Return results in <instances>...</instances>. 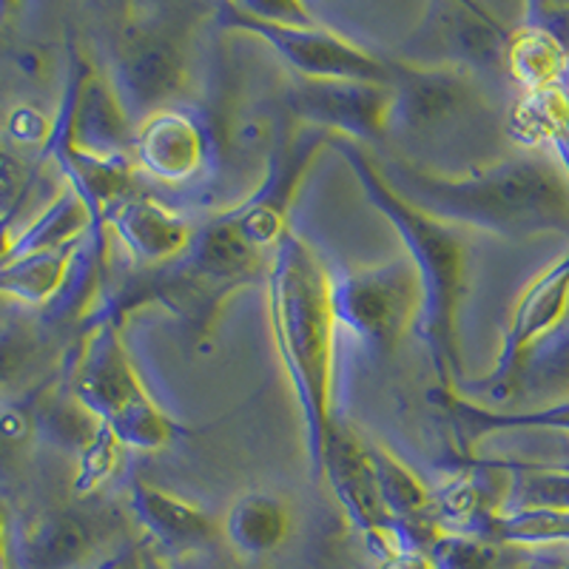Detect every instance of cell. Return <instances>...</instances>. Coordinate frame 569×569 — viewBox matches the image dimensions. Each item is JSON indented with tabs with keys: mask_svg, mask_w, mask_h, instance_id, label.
<instances>
[{
	"mask_svg": "<svg viewBox=\"0 0 569 569\" xmlns=\"http://www.w3.org/2000/svg\"><path fill=\"white\" fill-rule=\"evenodd\" d=\"M441 410L450 419L456 439L459 445L472 447L479 445L487 436L498 433H567L569 436V399L556 401V405H547V408L538 410H492L485 405H476V401L465 399V396H456L453 390H441L439 396Z\"/></svg>",
	"mask_w": 569,
	"mask_h": 569,
	"instance_id": "e0dca14e",
	"label": "cell"
},
{
	"mask_svg": "<svg viewBox=\"0 0 569 569\" xmlns=\"http://www.w3.org/2000/svg\"><path fill=\"white\" fill-rule=\"evenodd\" d=\"M487 538L516 547H569V510H498Z\"/></svg>",
	"mask_w": 569,
	"mask_h": 569,
	"instance_id": "603a6c76",
	"label": "cell"
},
{
	"mask_svg": "<svg viewBox=\"0 0 569 569\" xmlns=\"http://www.w3.org/2000/svg\"><path fill=\"white\" fill-rule=\"evenodd\" d=\"M337 330L342 328L368 353H390L421 322L425 291L408 253L382 266L345 271L330 282Z\"/></svg>",
	"mask_w": 569,
	"mask_h": 569,
	"instance_id": "5b68a950",
	"label": "cell"
},
{
	"mask_svg": "<svg viewBox=\"0 0 569 569\" xmlns=\"http://www.w3.org/2000/svg\"><path fill=\"white\" fill-rule=\"evenodd\" d=\"M188 40L166 18L134 20L117 43V94L126 109L149 117L169 109L188 83Z\"/></svg>",
	"mask_w": 569,
	"mask_h": 569,
	"instance_id": "52a82bcc",
	"label": "cell"
},
{
	"mask_svg": "<svg viewBox=\"0 0 569 569\" xmlns=\"http://www.w3.org/2000/svg\"><path fill=\"white\" fill-rule=\"evenodd\" d=\"M561 569H569V561H567V563H563V567H561Z\"/></svg>",
	"mask_w": 569,
	"mask_h": 569,
	"instance_id": "f1b7e54d",
	"label": "cell"
},
{
	"mask_svg": "<svg viewBox=\"0 0 569 569\" xmlns=\"http://www.w3.org/2000/svg\"><path fill=\"white\" fill-rule=\"evenodd\" d=\"M134 160L151 180H194L208 160L206 129L180 109H160L142 117L134 131Z\"/></svg>",
	"mask_w": 569,
	"mask_h": 569,
	"instance_id": "8fae6325",
	"label": "cell"
},
{
	"mask_svg": "<svg viewBox=\"0 0 569 569\" xmlns=\"http://www.w3.org/2000/svg\"><path fill=\"white\" fill-rule=\"evenodd\" d=\"M370 459H373L382 505L388 516L393 518L396 527H401L410 518H419L427 507L433 505V498H430L427 487L421 485L419 476L408 465H401L393 453H388L385 447L370 445Z\"/></svg>",
	"mask_w": 569,
	"mask_h": 569,
	"instance_id": "cb8c5ba5",
	"label": "cell"
},
{
	"mask_svg": "<svg viewBox=\"0 0 569 569\" xmlns=\"http://www.w3.org/2000/svg\"><path fill=\"white\" fill-rule=\"evenodd\" d=\"M291 516L279 498L268 492H246L222 518V536L242 556H268L288 538Z\"/></svg>",
	"mask_w": 569,
	"mask_h": 569,
	"instance_id": "ffe728a7",
	"label": "cell"
},
{
	"mask_svg": "<svg viewBox=\"0 0 569 569\" xmlns=\"http://www.w3.org/2000/svg\"><path fill=\"white\" fill-rule=\"evenodd\" d=\"M78 399L120 445L134 450H160L174 430L149 390L142 388L117 328L106 322L94 330L78 370Z\"/></svg>",
	"mask_w": 569,
	"mask_h": 569,
	"instance_id": "277c9868",
	"label": "cell"
},
{
	"mask_svg": "<svg viewBox=\"0 0 569 569\" xmlns=\"http://www.w3.org/2000/svg\"><path fill=\"white\" fill-rule=\"evenodd\" d=\"M472 89L465 71L453 66L396 71L390 131H433L465 114Z\"/></svg>",
	"mask_w": 569,
	"mask_h": 569,
	"instance_id": "7c38bea8",
	"label": "cell"
},
{
	"mask_svg": "<svg viewBox=\"0 0 569 569\" xmlns=\"http://www.w3.org/2000/svg\"><path fill=\"white\" fill-rule=\"evenodd\" d=\"M569 319V251L550 266L518 299L510 317V328L498 350L496 368L487 376V388H510L521 373L527 356L536 353L550 337H556Z\"/></svg>",
	"mask_w": 569,
	"mask_h": 569,
	"instance_id": "30bf717a",
	"label": "cell"
},
{
	"mask_svg": "<svg viewBox=\"0 0 569 569\" xmlns=\"http://www.w3.org/2000/svg\"><path fill=\"white\" fill-rule=\"evenodd\" d=\"M433 20H427L421 40L425 52H436L441 60H453V69L467 66L505 63L507 32L487 9L472 3H441L430 9Z\"/></svg>",
	"mask_w": 569,
	"mask_h": 569,
	"instance_id": "4fadbf2b",
	"label": "cell"
},
{
	"mask_svg": "<svg viewBox=\"0 0 569 569\" xmlns=\"http://www.w3.org/2000/svg\"><path fill=\"white\" fill-rule=\"evenodd\" d=\"M266 279L273 342L302 416L313 479H322L325 447L337 421L330 410L337 342V319L330 305L333 277L317 251L288 228L273 248Z\"/></svg>",
	"mask_w": 569,
	"mask_h": 569,
	"instance_id": "7a4b0ae2",
	"label": "cell"
},
{
	"mask_svg": "<svg viewBox=\"0 0 569 569\" xmlns=\"http://www.w3.org/2000/svg\"><path fill=\"white\" fill-rule=\"evenodd\" d=\"M220 23L268 43L302 80H353V83L393 86L396 69L365 52L333 29L313 23H271L253 18L240 3L220 7Z\"/></svg>",
	"mask_w": 569,
	"mask_h": 569,
	"instance_id": "8992f818",
	"label": "cell"
},
{
	"mask_svg": "<svg viewBox=\"0 0 569 569\" xmlns=\"http://www.w3.org/2000/svg\"><path fill=\"white\" fill-rule=\"evenodd\" d=\"M476 479L479 476H456L450 485L441 487L430 507H436V516L450 527V532L487 538V530H490L498 510L490 505L485 485Z\"/></svg>",
	"mask_w": 569,
	"mask_h": 569,
	"instance_id": "d4e9b609",
	"label": "cell"
},
{
	"mask_svg": "<svg viewBox=\"0 0 569 569\" xmlns=\"http://www.w3.org/2000/svg\"><path fill=\"white\" fill-rule=\"evenodd\" d=\"M505 66L525 94L558 89L569 71V46L550 23L530 20L507 38Z\"/></svg>",
	"mask_w": 569,
	"mask_h": 569,
	"instance_id": "ac0fdd59",
	"label": "cell"
},
{
	"mask_svg": "<svg viewBox=\"0 0 569 569\" xmlns=\"http://www.w3.org/2000/svg\"><path fill=\"white\" fill-rule=\"evenodd\" d=\"M89 226V208L78 194H66L49 208L43 220L27 233L23 240V257H38V253H58L66 251L74 237Z\"/></svg>",
	"mask_w": 569,
	"mask_h": 569,
	"instance_id": "484cf974",
	"label": "cell"
},
{
	"mask_svg": "<svg viewBox=\"0 0 569 569\" xmlns=\"http://www.w3.org/2000/svg\"><path fill=\"white\" fill-rule=\"evenodd\" d=\"M393 86L353 80H302L291 89V109L330 137L379 140L390 131Z\"/></svg>",
	"mask_w": 569,
	"mask_h": 569,
	"instance_id": "9c48e42d",
	"label": "cell"
},
{
	"mask_svg": "<svg viewBox=\"0 0 569 569\" xmlns=\"http://www.w3.org/2000/svg\"><path fill=\"white\" fill-rule=\"evenodd\" d=\"M129 501L137 525L171 552L202 550L222 530V525H217L206 510L151 481H131Z\"/></svg>",
	"mask_w": 569,
	"mask_h": 569,
	"instance_id": "9a60e30c",
	"label": "cell"
},
{
	"mask_svg": "<svg viewBox=\"0 0 569 569\" xmlns=\"http://www.w3.org/2000/svg\"><path fill=\"white\" fill-rule=\"evenodd\" d=\"M111 228L142 271L174 266L194 240V228L180 213L149 197L117 200Z\"/></svg>",
	"mask_w": 569,
	"mask_h": 569,
	"instance_id": "5bb4252c",
	"label": "cell"
},
{
	"mask_svg": "<svg viewBox=\"0 0 569 569\" xmlns=\"http://www.w3.org/2000/svg\"><path fill=\"white\" fill-rule=\"evenodd\" d=\"M427 556L436 569H498L501 543L465 532H441L430 541Z\"/></svg>",
	"mask_w": 569,
	"mask_h": 569,
	"instance_id": "4316f807",
	"label": "cell"
},
{
	"mask_svg": "<svg viewBox=\"0 0 569 569\" xmlns=\"http://www.w3.org/2000/svg\"><path fill=\"white\" fill-rule=\"evenodd\" d=\"M512 134L530 149H550L569 180V89L558 86L538 94H525L512 111Z\"/></svg>",
	"mask_w": 569,
	"mask_h": 569,
	"instance_id": "44dd1931",
	"label": "cell"
},
{
	"mask_svg": "<svg viewBox=\"0 0 569 569\" xmlns=\"http://www.w3.org/2000/svg\"><path fill=\"white\" fill-rule=\"evenodd\" d=\"M71 134L83 160H126V151H134L129 109L103 78H89L80 89Z\"/></svg>",
	"mask_w": 569,
	"mask_h": 569,
	"instance_id": "2e32d148",
	"label": "cell"
},
{
	"mask_svg": "<svg viewBox=\"0 0 569 569\" xmlns=\"http://www.w3.org/2000/svg\"><path fill=\"white\" fill-rule=\"evenodd\" d=\"M328 146L345 157L370 206L393 226V231L408 248L405 253L419 271L421 291H425V311H421L419 322L421 337L430 350L441 390H453V373L459 368L456 317H459L467 268L465 237L459 233V228L447 226L421 208L401 200L385 182L382 171L376 166V157L368 154L365 146L348 140V137H330Z\"/></svg>",
	"mask_w": 569,
	"mask_h": 569,
	"instance_id": "3957f363",
	"label": "cell"
},
{
	"mask_svg": "<svg viewBox=\"0 0 569 569\" xmlns=\"http://www.w3.org/2000/svg\"><path fill=\"white\" fill-rule=\"evenodd\" d=\"M98 550V536L78 516H52L20 543V569H80Z\"/></svg>",
	"mask_w": 569,
	"mask_h": 569,
	"instance_id": "d6986e66",
	"label": "cell"
},
{
	"mask_svg": "<svg viewBox=\"0 0 569 569\" xmlns=\"http://www.w3.org/2000/svg\"><path fill=\"white\" fill-rule=\"evenodd\" d=\"M382 569H436V567L427 552L416 550L413 543H408V547H401V550H396L393 556L385 558Z\"/></svg>",
	"mask_w": 569,
	"mask_h": 569,
	"instance_id": "83f0119b",
	"label": "cell"
},
{
	"mask_svg": "<svg viewBox=\"0 0 569 569\" xmlns=\"http://www.w3.org/2000/svg\"><path fill=\"white\" fill-rule=\"evenodd\" d=\"M322 479L330 485L350 525L362 532L368 547H373L379 556L388 558L401 547H408L382 505L370 445H365L350 427H342L339 421H333L328 447H325Z\"/></svg>",
	"mask_w": 569,
	"mask_h": 569,
	"instance_id": "ba28073f",
	"label": "cell"
},
{
	"mask_svg": "<svg viewBox=\"0 0 569 569\" xmlns=\"http://www.w3.org/2000/svg\"><path fill=\"white\" fill-rule=\"evenodd\" d=\"M376 166L401 200L447 226L505 240L569 231V180L552 154L516 157L467 177H436L401 160Z\"/></svg>",
	"mask_w": 569,
	"mask_h": 569,
	"instance_id": "6da1fadb",
	"label": "cell"
},
{
	"mask_svg": "<svg viewBox=\"0 0 569 569\" xmlns=\"http://www.w3.org/2000/svg\"><path fill=\"white\" fill-rule=\"evenodd\" d=\"M487 470L505 472L510 479V501L507 510L547 507V510H569V465H512V461H476Z\"/></svg>",
	"mask_w": 569,
	"mask_h": 569,
	"instance_id": "7402d4cb",
	"label": "cell"
}]
</instances>
